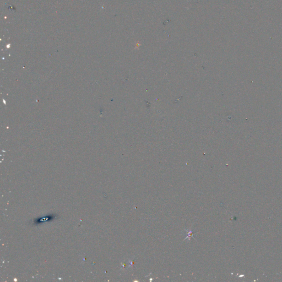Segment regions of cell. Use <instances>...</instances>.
<instances>
[{
	"instance_id": "obj_2",
	"label": "cell",
	"mask_w": 282,
	"mask_h": 282,
	"mask_svg": "<svg viewBox=\"0 0 282 282\" xmlns=\"http://www.w3.org/2000/svg\"><path fill=\"white\" fill-rule=\"evenodd\" d=\"M185 231H186V233H187V236H186V238H185L184 240H185V239H189V238H190V237H192V238L195 239L194 237L193 236V235H194V233H193V231H192V230H190V231H189V230H186V229H185Z\"/></svg>"
},
{
	"instance_id": "obj_1",
	"label": "cell",
	"mask_w": 282,
	"mask_h": 282,
	"mask_svg": "<svg viewBox=\"0 0 282 282\" xmlns=\"http://www.w3.org/2000/svg\"><path fill=\"white\" fill-rule=\"evenodd\" d=\"M57 215L51 214V215H49L48 216H45L42 218H38L37 219H35L34 220H33L32 224L33 225L40 224L44 222H47V221H48L54 220L56 218H57Z\"/></svg>"
}]
</instances>
